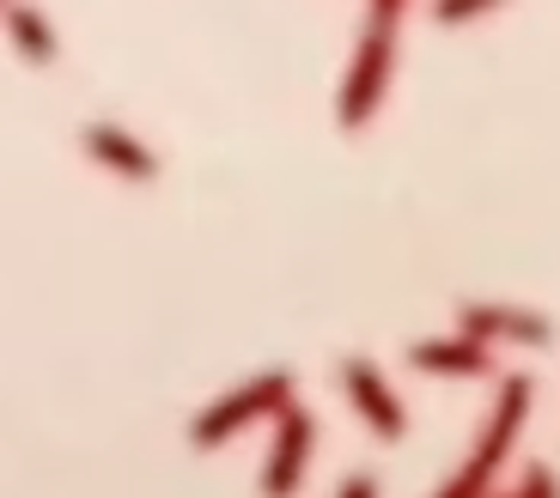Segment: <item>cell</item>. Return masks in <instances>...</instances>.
<instances>
[{"instance_id": "obj_1", "label": "cell", "mask_w": 560, "mask_h": 498, "mask_svg": "<svg viewBox=\"0 0 560 498\" xmlns=\"http://www.w3.org/2000/svg\"><path fill=\"white\" fill-rule=\"evenodd\" d=\"M530 407H536V377L530 371L500 377V395H493L488 419H481L476 443H469V456L445 474V486H439L433 498H493L500 493V474H505V462H512V443L530 426Z\"/></svg>"}, {"instance_id": "obj_2", "label": "cell", "mask_w": 560, "mask_h": 498, "mask_svg": "<svg viewBox=\"0 0 560 498\" xmlns=\"http://www.w3.org/2000/svg\"><path fill=\"white\" fill-rule=\"evenodd\" d=\"M293 402H299V377L287 371V365H268V371L244 377L238 389L213 395V402L189 419V443H196V450H220V443L244 438L250 426H275Z\"/></svg>"}, {"instance_id": "obj_3", "label": "cell", "mask_w": 560, "mask_h": 498, "mask_svg": "<svg viewBox=\"0 0 560 498\" xmlns=\"http://www.w3.org/2000/svg\"><path fill=\"white\" fill-rule=\"evenodd\" d=\"M390 80H396V37L360 31L348 68H341V85H336V128L341 134H365V128L378 122L384 97H390Z\"/></svg>"}, {"instance_id": "obj_4", "label": "cell", "mask_w": 560, "mask_h": 498, "mask_svg": "<svg viewBox=\"0 0 560 498\" xmlns=\"http://www.w3.org/2000/svg\"><path fill=\"white\" fill-rule=\"evenodd\" d=\"M311 462H317V419L293 402L275 426H268V450H262V469H256L262 498H299Z\"/></svg>"}, {"instance_id": "obj_5", "label": "cell", "mask_w": 560, "mask_h": 498, "mask_svg": "<svg viewBox=\"0 0 560 498\" xmlns=\"http://www.w3.org/2000/svg\"><path fill=\"white\" fill-rule=\"evenodd\" d=\"M341 395H348L353 419H360L372 438H384V443L408 438V402L396 395V383L365 359V353H348V359H341Z\"/></svg>"}, {"instance_id": "obj_6", "label": "cell", "mask_w": 560, "mask_h": 498, "mask_svg": "<svg viewBox=\"0 0 560 498\" xmlns=\"http://www.w3.org/2000/svg\"><path fill=\"white\" fill-rule=\"evenodd\" d=\"M457 329L488 346H555V322L530 305H512V298H463Z\"/></svg>"}, {"instance_id": "obj_7", "label": "cell", "mask_w": 560, "mask_h": 498, "mask_svg": "<svg viewBox=\"0 0 560 498\" xmlns=\"http://www.w3.org/2000/svg\"><path fill=\"white\" fill-rule=\"evenodd\" d=\"M80 153L92 158L98 170L122 177V182H159V170H165V158H159L135 128L110 122V116H92V122L80 128Z\"/></svg>"}, {"instance_id": "obj_8", "label": "cell", "mask_w": 560, "mask_h": 498, "mask_svg": "<svg viewBox=\"0 0 560 498\" xmlns=\"http://www.w3.org/2000/svg\"><path fill=\"white\" fill-rule=\"evenodd\" d=\"M408 365L420 377H439V383H476V377H493V346L451 329V334H427V341L408 346Z\"/></svg>"}, {"instance_id": "obj_9", "label": "cell", "mask_w": 560, "mask_h": 498, "mask_svg": "<svg viewBox=\"0 0 560 498\" xmlns=\"http://www.w3.org/2000/svg\"><path fill=\"white\" fill-rule=\"evenodd\" d=\"M0 31H7V43H13V56L25 68H56L61 61V31L37 0H7L0 7Z\"/></svg>"}, {"instance_id": "obj_10", "label": "cell", "mask_w": 560, "mask_h": 498, "mask_svg": "<svg viewBox=\"0 0 560 498\" xmlns=\"http://www.w3.org/2000/svg\"><path fill=\"white\" fill-rule=\"evenodd\" d=\"M493 498H560V474L548 462H524V474L512 486H500Z\"/></svg>"}, {"instance_id": "obj_11", "label": "cell", "mask_w": 560, "mask_h": 498, "mask_svg": "<svg viewBox=\"0 0 560 498\" xmlns=\"http://www.w3.org/2000/svg\"><path fill=\"white\" fill-rule=\"evenodd\" d=\"M500 7H512V0H433V19L439 25H481Z\"/></svg>"}, {"instance_id": "obj_12", "label": "cell", "mask_w": 560, "mask_h": 498, "mask_svg": "<svg viewBox=\"0 0 560 498\" xmlns=\"http://www.w3.org/2000/svg\"><path fill=\"white\" fill-rule=\"evenodd\" d=\"M415 7V0H365V19L360 31H378V37H396L402 31V13Z\"/></svg>"}, {"instance_id": "obj_13", "label": "cell", "mask_w": 560, "mask_h": 498, "mask_svg": "<svg viewBox=\"0 0 560 498\" xmlns=\"http://www.w3.org/2000/svg\"><path fill=\"white\" fill-rule=\"evenodd\" d=\"M336 498H384V486H378V474H348L336 486Z\"/></svg>"}, {"instance_id": "obj_14", "label": "cell", "mask_w": 560, "mask_h": 498, "mask_svg": "<svg viewBox=\"0 0 560 498\" xmlns=\"http://www.w3.org/2000/svg\"><path fill=\"white\" fill-rule=\"evenodd\" d=\"M0 7H7V0H0Z\"/></svg>"}]
</instances>
